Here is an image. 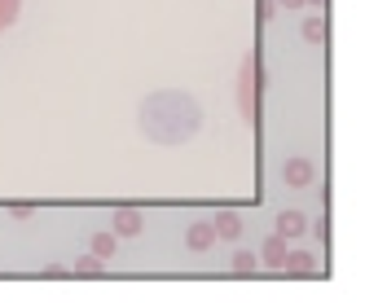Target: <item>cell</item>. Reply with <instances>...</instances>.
I'll use <instances>...</instances> for the list:
<instances>
[{
  "label": "cell",
  "mask_w": 365,
  "mask_h": 303,
  "mask_svg": "<svg viewBox=\"0 0 365 303\" xmlns=\"http://www.w3.org/2000/svg\"><path fill=\"white\" fill-rule=\"evenodd\" d=\"M190 238H194V246H207V242H211V229H207V224H198Z\"/></svg>",
  "instance_id": "277c9868"
},
{
  "label": "cell",
  "mask_w": 365,
  "mask_h": 303,
  "mask_svg": "<svg viewBox=\"0 0 365 303\" xmlns=\"http://www.w3.org/2000/svg\"><path fill=\"white\" fill-rule=\"evenodd\" d=\"M220 233L225 238H238V215H220Z\"/></svg>",
  "instance_id": "3957f363"
},
{
  "label": "cell",
  "mask_w": 365,
  "mask_h": 303,
  "mask_svg": "<svg viewBox=\"0 0 365 303\" xmlns=\"http://www.w3.org/2000/svg\"><path fill=\"white\" fill-rule=\"evenodd\" d=\"M93 246H97V255H102V260H106V255H114V238H110V233H102V238H97Z\"/></svg>",
  "instance_id": "6da1fadb"
},
{
  "label": "cell",
  "mask_w": 365,
  "mask_h": 303,
  "mask_svg": "<svg viewBox=\"0 0 365 303\" xmlns=\"http://www.w3.org/2000/svg\"><path fill=\"white\" fill-rule=\"evenodd\" d=\"M137 229H141V215H132V211L119 215V233H137Z\"/></svg>",
  "instance_id": "7a4b0ae2"
},
{
  "label": "cell",
  "mask_w": 365,
  "mask_h": 303,
  "mask_svg": "<svg viewBox=\"0 0 365 303\" xmlns=\"http://www.w3.org/2000/svg\"><path fill=\"white\" fill-rule=\"evenodd\" d=\"M281 229H286V233H300L304 220H300V215H281Z\"/></svg>",
  "instance_id": "5b68a950"
},
{
  "label": "cell",
  "mask_w": 365,
  "mask_h": 303,
  "mask_svg": "<svg viewBox=\"0 0 365 303\" xmlns=\"http://www.w3.org/2000/svg\"><path fill=\"white\" fill-rule=\"evenodd\" d=\"M286 255H281V242H269V264H281Z\"/></svg>",
  "instance_id": "8992f818"
}]
</instances>
